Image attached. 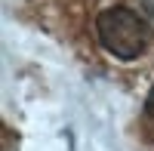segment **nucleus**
I'll list each match as a JSON object with an SVG mask.
<instances>
[{
    "label": "nucleus",
    "instance_id": "1",
    "mask_svg": "<svg viewBox=\"0 0 154 151\" xmlns=\"http://www.w3.org/2000/svg\"><path fill=\"white\" fill-rule=\"evenodd\" d=\"M96 34H99V43L114 59H123V62L139 59L148 46V22L126 6L102 9L96 19Z\"/></svg>",
    "mask_w": 154,
    "mask_h": 151
},
{
    "label": "nucleus",
    "instance_id": "2",
    "mask_svg": "<svg viewBox=\"0 0 154 151\" xmlns=\"http://www.w3.org/2000/svg\"><path fill=\"white\" fill-rule=\"evenodd\" d=\"M145 123H148V130H151V136H154V86H151V93H148V99H145Z\"/></svg>",
    "mask_w": 154,
    "mask_h": 151
},
{
    "label": "nucleus",
    "instance_id": "3",
    "mask_svg": "<svg viewBox=\"0 0 154 151\" xmlns=\"http://www.w3.org/2000/svg\"><path fill=\"white\" fill-rule=\"evenodd\" d=\"M139 3V12H142V19L154 28V0H136Z\"/></svg>",
    "mask_w": 154,
    "mask_h": 151
}]
</instances>
